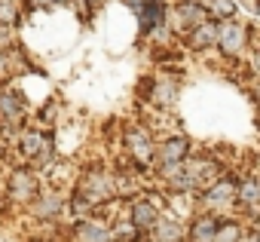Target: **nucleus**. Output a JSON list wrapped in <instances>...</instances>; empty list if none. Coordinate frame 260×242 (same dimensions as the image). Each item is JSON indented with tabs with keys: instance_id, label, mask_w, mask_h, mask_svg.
I'll return each instance as SVG.
<instances>
[{
	"instance_id": "nucleus-1",
	"label": "nucleus",
	"mask_w": 260,
	"mask_h": 242,
	"mask_svg": "<svg viewBox=\"0 0 260 242\" xmlns=\"http://www.w3.org/2000/svg\"><path fill=\"white\" fill-rule=\"evenodd\" d=\"M13 147H16V157L19 163L37 169V172H46L55 160H58V144H55V135L43 126H22L13 138Z\"/></svg>"
},
{
	"instance_id": "nucleus-2",
	"label": "nucleus",
	"mask_w": 260,
	"mask_h": 242,
	"mask_svg": "<svg viewBox=\"0 0 260 242\" xmlns=\"http://www.w3.org/2000/svg\"><path fill=\"white\" fill-rule=\"evenodd\" d=\"M119 144H122V154L128 160V166H132L138 175H147L156 169V144L159 138L147 129V126H122L119 129Z\"/></svg>"
},
{
	"instance_id": "nucleus-3",
	"label": "nucleus",
	"mask_w": 260,
	"mask_h": 242,
	"mask_svg": "<svg viewBox=\"0 0 260 242\" xmlns=\"http://www.w3.org/2000/svg\"><path fill=\"white\" fill-rule=\"evenodd\" d=\"M74 190L80 196H86L92 205H95V215L101 211V205L119 199L116 196V181H113V172L104 166V163H95V166H86L77 181H74Z\"/></svg>"
},
{
	"instance_id": "nucleus-4",
	"label": "nucleus",
	"mask_w": 260,
	"mask_h": 242,
	"mask_svg": "<svg viewBox=\"0 0 260 242\" xmlns=\"http://www.w3.org/2000/svg\"><path fill=\"white\" fill-rule=\"evenodd\" d=\"M254 25L248 22H239V19H226V22H217V43H214V52L223 58V62H239L248 55L251 43H254Z\"/></svg>"
},
{
	"instance_id": "nucleus-5",
	"label": "nucleus",
	"mask_w": 260,
	"mask_h": 242,
	"mask_svg": "<svg viewBox=\"0 0 260 242\" xmlns=\"http://www.w3.org/2000/svg\"><path fill=\"white\" fill-rule=\"evenodd\" d=\"M43 190V181H40V172L19 163L7 172V184H4V199L7 205H16V208H31V202L40 196Z\"/></svg>"
},
{
	"instance_id": "nucleus-6",
	"label": "nucleus",
	"mask_w": 260,
	"mask_h": 242,
	"mask_svg": "<svg viewBox=\"0 0 260 242\" xmlns=\"http://www.w3.org/2000/svg\"><path fill=\"white\" fill-rule=\"evenodd\" d=\"M236 178H239L236 172H223L211 184L196 190V196H193L196 208L214 211V215H233V208H236Z\"/></svg>"
},
{
	"instance_id": "nucleus-7",
	"label": "nucleus",
	"mask_w": 260,
	"mask_h": 242,
	"mask_svg": "<svg viewBox=\"0 0 260 242\" xmlns=\"http://www.w3.org/2000/svg\"><path fill=\"white\" fill-rule=\"evenodd\" d=\"M28 113H31L28 95L13 83H0V129H10L13 138H16V132L22 126H28L25 123Z\"/></svg>"
},
{
	"instance_id": "nucleus-8",
	"label": "nucleus",
	"mask_w": 260,
	"mask_h": 242,
	"mask_svg": "<svg viewBox=\"0 0 260 242\" xmlns=\"http://www.w3.org/2000/svg\"><path fill=\"white\" fill-rule=\"evenodd\" d=\"M233 211L239 218H248L245 224L260 218V175L257 172L248 169L236 178V208Z\"/></svg>"
},
{
	"instance_id": "nucleus-9",
	"label": "nucleus",
	"mask_w": 260,
	"mask_h": 242,
	"mask_svg": "<svg viewBox=\"0 0 260 242\" xmlns=\"http://www.w3.org/2000/svg\"><path fill=\"white\" fill-rule=\"evenodd\" d=\"M178 74H181V71H159V74H153L144 101H147L150 107H156V110H175L178 95H181Z\"/></svg>"
},
{
	"instance_id": "nucleus-10",
	"label": "nucleus",
	"mask_w": 260,
	"mask_h": 242,
	"mask_svg": "<svg viewBox=\"0 0 260 242\" xmlns=\"http://www.w3.org/2000/svg\"><path fill=\"white\" fill-rule=\"evenodd\" d=\"M193 154H196V147H193V141L184 132H169L156 144V169L153 172H162V169H172V166H184Z\"/></svg>"
},
{
	"instance_id": "nucleus-11",
	"label": "nucleus",
	"mask_w": 260,
	"mask_h": 242,
	"mask_svg": "<svg viewBox=\"0 0 260 242\" xmlns=\"http://www.w3.org/2000/svg\"><path fill=\"white\" fill-rule=\"evenodd\" d=\"M166 208H162V202L159 199H153V196H147V193H141V196H132L128 199V205H125V221L132 224L138 233H150L153 230V224L159 221V215H162Z\"/></svg>"
},
{
	"instance_id": "nucleus-12",
	"label": "nucleus",
	"mask_w": 260,
	"mask_h": 242,
	"mask_svg": "<svg viewBox=\"0 0 260 242\" xmlns=\"http://www.w3.org/2000/svg\"><path fill=\"white\" fill-rule=\"evenodd\" d=\"M184 166H187V175H190V181H193V187H196V190H202L205 184H211L217 175H223V172H226V169H223V163H220L214 154H208V150L193 154Z\"/></svg>"
},
{
	"instance_id": "nucleus-13",
	"label": "nucleus",
	"mask_w": 260,
	"mask_h": 242,
	"mask_svg": "<svg viewBox=\"0 0 260 242\" xmlns=\"http://www.w3.org/2000/svg\"><path fill=\"white\" fill-rule=\"evenodd\" d=\"M64 199H68V193H61L58 187H43L28 211L43 224H55L58 218H64Z\"/></svg>"
},
{
	"instance_id": "nucleus-14",
	"label": "nucleus",
	"mask_w": 260,
	"mask_h": 242,
	"mask_svg": "<svg viewBox=\"0 0 260 242\" xmlns=\"http://www.w3.org/2000/svg\"><path fill=\"white\" fill-rule=\"evenodd\" d=\"M217 224H220V215L196 208V211L187 218V236H184V242H214Z\"/></svg>"
},
{
	"instance_id": "nucleus-15",
	"label": "nucleus",
	"mask_w": 260,
	"mask_h": 242,
	"mask_svg": "<svg viewBox=\"0 0 260 242\" xmlns=\"http://www.w3.org/2000/svg\"><path fill=\"white\" fill-rule=\"evenodd\" d=\"M71 236L74 242H113V230L110 221L101 218H83V221H71Z\"/></svg>"
},
{
	"instance_id": "nucleus-16",
	"label": "nucleus",
	"mask_w": 260,
	"mask_h": 242,
	"mask_svg": "<svg viewBox=\"0 0 260 242\" xmlns=\"http://www.w3.org/2000/svg\"><path fill=\"white\" fill-rule=\"evenodd\" d=\"M184 46L190 49V52H211L214 49V43H217V22L214 19H202L199 25H193L184 37Z\"/></svg>"
},
{
	"instance_id": "nucleus-17",
	"label": "nucleus",
	"mask_w": 260,
	"mask_h": 242,
	"mask_svg": "<svg viewBox=\"0 0 260 242\" xmlns=\"http://www.w3.org/2000/svg\"><path fill=\"white\" fill-rule=\"evenodd\" d=\"M242 233H245V218H239V215H220L214 242H239Z\"/></svg>"
},
{
	"instance_id": "nucleus-18",
	"label": "nucleus",
	"mask_w": 260,
	"mask_h": 242,
	"mask_svg": "<svg viewBox=\"0 0 260 242\" xmlns=\"http://www.w3.org/2000/svg\"><path fill=\"white\" fill-rule=\"evenodd\" d=\"M202 10L214 22H226L239 16V0H202Z\"/></svg>"
},
{
	"instance_id": "nucleus-19",
	"label": "nucleus",
	"mask_w": 260,
	"mask_h": 242,
	"mask_svg": "<svg viewBox=\"0 0 260 242\" xmlns=\"http://www.w3.org/2000/svg\"><path fill=\"white\" fill-rule=\"evenodd\" d=\"M25 19V10L22 4H13V0H0V28H10L16 31Z\"/></svg>"
},
{
	"instance_id": "nucleus-20",
	"label": "nucleus",
	"mask_w": 260,
	"mask_h": 242,
	"mask_svg": "<svg viewBox=\"0 0 260 242\" xmlns=\"http://www.w3.org/2000/svg\"><path fill=\"white\" fill-rule=\"evenodd\" d=\"M13 74H16V49L0 43V83L13 80Z\"/></svg>"
},
{
	"instance_id": "nucleus-21",
	"label": "nucleus",
	"mask_w": 260,
	"mask_h": 242,
	"mask_svg": "<svg viewBox=\"0 0 260 242\" xmlns=\"http://www.w3.org/2000/svg\"><path fill=\"white\" fill-rule=\"evenodd\" d=\"M28 10H55V7H68L71 0H22Z\"/></svg>"
},
{
	"instance_id": "nucleus-22",
	"label": "nucleus",
	"mask_w": 260,
	"mask_h": 242,
	"mask_svg": "<svg viewBox=\"0 0 260 242\" xmlns=\"http://www.w3.org/2000/svg\"><path fill=\"white\" fill-rule=\"evenodd\" d=\"M248 68H251V74L260 80V40H254L251 49H248Z\"/></svg>"
},
{
	"instance_id": "nucleus-23",
	"label": "nucleus",
	"mask_w": 260,
	"mask_h": 242,
	"mask_svg": "<svg viewBox=\"0 0 260 242\" xmlns=\"http://www.w3.org/2000/svg\"><path fill=\"white\" fill-rule=\"evenodd\" d=\"M239 10H245L251 19H260V0H239Z\"/></svg>"
},
{
	"instance_id": "nucleus-24",
	"label": "nucleus",
	"mask_w": 260,
	"mask_h": 242,
	"mask_svg": "<svg viewBox=\"0 0 260 242\" xmlns=\"http://www.w3.org/2000/svg\"><path fill=\"white\" fill-rule=\"evenodd\" d=\"M239 242H260V233L251 227V224H245V233H242V239Z\"/></svg>"
},
{
	"instance_id": "nucleus-25",
	"label": "nucleus",
	"mask_w": 260,
	"mask_h": 242,
	"mask_svg": "<svg viewBox=\"0 0 260 242\" xmlns=\"http://www.w3.org/2000/svg\"><path fill=\"white\" fill-rule=\"evenodd\" d=\"M122 7L132 13V16H138V13H141V7H144V0H122Z\"/></svg>"
},
{
	"instance_id": "nucleus-26",
	"label": "nucleus",
	"mask_w": 260,
	"mask_h": 242,
	"mask_svg": "<svg viewBox=\"0 0 260 242\" xmlns=\"http://www.w3.org/2000/svg\"><path fill=\"white\" fill-rule=\"evenodd\" d=\"M254 123H257V132H260V104H257V113H254Z\"/></svg>"
},
{
	"instance_id": "nucleus-27",
	"label": "nucleus",
	"mask_w": 260,
	"mask_h": 242,
	"mask_svg": "<svg viewBox=\"0 0 260 242\" xmlns=\"http://www.w3.org/2000/svg\"><path fill=\"white\" fill-rule=\"evenodd\" d=\"M172 4H202V0H172Z\"/></svg>"
},
{
	"instance_id": "nucleus-28",
	"label": "nucleus",
	"mask_w": 260,
	"mask_h": 242,
	"mask_svg": "<svg viewBox=\"0 0 260 242\" xmlns=\"http://www.w3.org/2000/svg\"><path fill=\"white\" fill-rule=\"evenodd\" d=\"M251 227H254V230L260 233V218H257V221H251Z\"/></svg>"
},
{
	"instance_id": "nucleus-29",
	"label": "nucleus",
	"mask_w": 260,
	"mask_h": 242,
	"mask_svg": "<svg viewBox=\"0 0 260 242\" xmlns=\"http://www.w3.org/2000/svg\"><path fill=\"white\" fill-rule=\"evenodd\" d=\"M95 4H107V0H95Z\"/></svg>"
},
{
	"instance_id": "nucleus-30",
	"label": "nucleus",
	"mask_w": 260,
	"mask_h": 242,
	"mask_svg": "<svg viewBox=\"0 0 260 242\" xmlns=\"http://www.w3.org/2000/svg\"><path fill=\"white\" fill-rule=\"evenodd\" d=\"M13 4H22V0H13Z\"/></svg>"
},
{
	"instance_id": "nucleus-31",
	"label": "nucleus",
	"mask_w": 260,
	"mask_h": 242,
	"mask_svg": "<svg viewBox=\"0 0 260 242\" xmlns=\"http://www.w3.org/2000/svg\"><path fill=\"white\" fill-rule=\"evenodd\" d=\"M4 202H7V199H0V205H4Z\"/></svg>"
}]
</instances>
